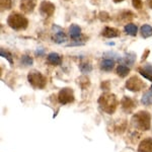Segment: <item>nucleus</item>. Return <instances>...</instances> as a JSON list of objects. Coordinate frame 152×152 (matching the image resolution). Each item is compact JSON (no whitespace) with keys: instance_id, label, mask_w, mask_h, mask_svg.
<instances>
[{"instance_id":"nucleus-8","label":"nucleus","mask_w":152,"mask_h":152,"mask_svg":"<svg viewBox=\"0 0 152 152\" xmlns=\"http://www.w3.org/2000/svg\"><path fill=\"white\" fill-rule=\"evenodd\" d=\"M36 6V3L34 0H20V4H19V7H20V10L24 12V13H31V12L34 11Z\"/></svg>"},{"instance_id":"nucleus-22","label":"nucleus","mask_w":152,"mask_h":152,"mask_svg":"<svg viewBox=\"0 0 152 152\" xmlns=\"http://www.w3.org/2000/svg\"><path fill=\"white\" fill-rule=\"evenodd\" d=\"M21 63H23L24 66H31L34 64V60L31 56L23 55V57H21Z\"/></svg>"},{"instance_id":"nucleus-32","label":"nucleus","mask_w":152,"mask_h":152,"mask_svg":"<svg viewBox=\"0 0 152 152\" xmlns=\"http://www.w3.org/2000/svg\"><path fill=\"white\" fill-rule=\"evenodd\" d=\"M91 3H94V4H99V0H91Z\"/></svg>"},{"instance_id":"nucleus-25","label":"nucleus","mask_w":152,"mask_h":152,"mask_svg":"<svg viewBox=\"0 0 152 152\" xmlns=\"http://www.w3.org/2000/svg\"><path fill=\"white\" fill-rule=\"evenodd\" d=\"M135 59H136V55L133 54V53H131V54H127L126 57H125V61H126L127 64L131 65V64H133V63H134Z\"/></svg>"},{"instance_id":"nucleus-27","label":"nucleus","mask_w":152,"mask_h":152,"mask_svg":"<svg viewBox=\"0 0 152 152\" xmlns=\"http://www.w3.org/2000/svg\"><path fill=\"white\" fill-rule=\"evenodd\" d=\"M1 56L2 57H5L7 60L9 61V63L12 65L13 64V60H12V56H11V54L10 53H8V52H6L5 50H3V49H1Z\"/></svg>"},{"instance_id":"nucleus-26","label":"nucleus","mask_w":152,"mask_h":152,"mask_svg":"<svg viewBox=\"0 0 152 152\" xmlns=\"http://www.w3.org/2000/svg\"><path fill=\"white\" fill-rule=\"evenodd\" d=\"M91 69H92L91 64H89V63H82V64L80 65V70H81L83 73L90 72Z\"/></svg>"},{"instance_id":"nucleus-3","label":"nucleus","mask_w":152,"mask_h":152,"mask_svg":"<svg viewBox=\"0 0 152 152\" xmlns=\"http://www.w3.org/2000/svg\"><path fill=\"white\" fill-rule=\"evenodd\" d=\"M7 23L11 28L15 31H20V29L26 28L28 24V20L18 12H12L10 15L7 18Z\"/></svg>"},{"instance_id":"nucleus-31","label":"nucleus","mask_w":152,"mask_h":152,"mask_svg":"<svg viewBox=\"0 0 152 152\" xmlns=\"http://www.w3.org/2000/svg\"><path fill=\"white\" fill-rule=\"evenodd\" d=\"M148 54H149V50H145V52H144V56H143V58H142V61L145 60V59L147 58V56H148Z\"/></svg>"},{"instance_id":"nucleus-36","label":"nucleus","mask_w":152,"mask_h":152,"mask_svg":"<svg viewBox=\"0 0 152 152\" xmlns=\"http://www.w3.org/2000/svg\"><path fill=\"white\" fill-rule=\"evenodd\" d=\"M65 1H69V0H65Z\"/></svg>"},{"instance_id":"nucleus-28","label":"nucleus","mask_w":152,"mask_h":152,"mask_svg":"<svg viewBox=\"0 0 152 152\" xmlns=\"http://www.w3.org/2000/svg\"><path fill=\"white\" fill-rule=\"evenodd\" d=\"M132 5L136 9H141L143 7V2L142 0H132Z\"/></svg>"},{"instance_id":"nucleus-30","label":"nucleus","mask_w":152,"mask_h":152,"mask_svg":"<svg viewBox=\"0 0 152 152\" xmlns=\"http://www.w3.org/2000/svg\"><path fill=\"white\" fill-rule=\"evenodd\" d=\"M37 55H39V56H42L44 54V49H42V48H39L38 50H37Z\"/></svg>"},{"instance_id":"nucleus-29","label":"nucleus","mask_w":152,"mask_h":152,"mask_svg":"<svg viewBox=\"0 0 152 152\" xmlns=\"http://www.w3.org/2000/svg\"><path fill=\"white\" fill-rule=\"evenodd\" d=\"M100 86H102V88H104V89H107V88H109V87H110V82H109V81L102 82Z\"/></svg>"},{"instance_id":"nucleus-1","label":"nucleus","mask_w":152,"mask_h":152,"mask_svg":"<svg viewBox=\"0 0 152 152\" xmlns=\"http://www.w3.org/2000/svg\"><path fill=\"white\" fill-rule=\"evenodd\" d=\"M99 105L102 112L105 114H114L118 107V99L115 94H104L99 99Z\"/></svg>"},{"instance_id":"nucleus-4","label":"nucleus","mask_w":152,"mask_h":152,"mask_svg":"<svg viewBox=\"0 0 152 152\" xmlns=\"http://www.w3.org/2000/svg\"><path fill=\"white\" fill-rule=\"evenodd\" d=\"M28 80L31 86L35 88H44L46 86V77L37 70H31L28 75Z\"/></svg>"},{"instance_id":"nucleus-12","label":"nucleus","mask_w":152,"mask_h":152,"mask_svg":"<svg viewBox=\"0 0 152 152\" xmlns=\"http://www.w3.org/2000/svg\"><path fill=\"white\" fill-rule=\"evenodd\" d=\"M121 104H122V107H123V110L126 111L127 113H130L135 107V102L128 96L123 97Z\"/></svg>"},{"instance_id":"nucleus-13","label":"nucleus","mask_w":152,"mask_h":152,"mask_svg":"<svg viewBox=\"0 0 152 152\" xmlns=\"http://www.w3.org/2000/svg\"><path fill=\"white\" fill-rule=\"evenodd\" d=\"M138 71L140 72V74L145 77L146 79L151 80L152 81V65H145L144 67L138 68Z\"/></svg>"},{"instance_id":"nucleus-18","label":"nucleus","mask_w":152,"mask_h":152,"mask_svg":"<svg viewBox=\"0 0 152 152\" xmlns=\"http://www.w3.org/2000/svg\"><path fill=\"white\" fill-rule=\"evenodd\" d=\"M141 36L143 38H148V37L152 36V28L148 24H144L141 26Z\"/></svg>"},{"instance_id":"nucleus-16","label":"nucleus","mask_w":152,"mask_h":152,"mask_svg":"<svg viewBox=\"0 0 152 152\" xmlns=\"http://www.w3.org/2000/svg\"><path fill=\"white\" fill-rule=\"evenodd\" d=\"M137 31H138V28L134 23H128L127 26H125V33L128 34L129 36L135 37L137 35Z\"/></svg>"},{"instance_id":"nucleus-17","label":"nucleus","mask_w":152,"mask_h":152,"mask_svg":"<svg viewBox=\"0 0 152 152\" xmlns=\"http://www.w3.org/2000/svg\"><path fill=\"white\" fill-rule=\"evenodd\" d=\"M130 73V69L129 67L125 65H119L117 68V74L120 76V77H126Z\"/></svg>"},{"instance_id":"nucleus-14","label":"nucleus","mask_w":152,"mask_h":152,"mask_svg":"<svg viewBox=\"0 0 152 152\" xmlns=\"http://www.w3.org/2000/svg\"><path fill=\"white\" fill-rule=\"evenodd\" d=\"M47 61L51 65H59L62 62V57L57 53H50L47 57Z\"/></svg>"},{"instance_id":"nucleus-11","label":"nucleus","mask_w":152,"mask_h":152,"mask_svg":"<svg viewBox=\"0 0 152 152\" xmlns=\"http://www.w3.org/2000/svg\"><path fill=\"white\" fill-rule=\"evenodd\" d=\"M69 36L72 40H79L81 36V28L77 24H71L69 28Z\"/></svg>"},{"instance_id":"nucleus-10","label":"nucleus","mask_w":152,"mask_h":152,"mask_svg":"<svg viewBox=\"0 0 152 152\" xmlns=\"http://www.w3.org/2000/svg\"><path fill=\"white\" fill-rule=\"evenodd\" d=\"M102 36L104 38H116V37L120 36V31L119 29L111 28V26H105L104 28V31H102Z\"/></svg>"},{"instance_id":"nucleus-24","label":"nucleus","mask_w":152,"mask_h":152,"mask_svg":"<svg viewBox=\"0 0 152 152\" xmlns=\"http://www.w3.org/2000/svg\"><path fill=\"white\" fill-rule=\"evenodd\" d=\"M99 18L100 21L105 23V21L110 20V14L107 13V11H100L99 14Z\"/></svg>"},{"instance_id":"nucleus-9","label":"nucleus","mask_w":152,"mask_h":152,"mask_svg":"<svg viewBox=\"0 0 152 152\" xmlns=\"http://www.w3.org/2000/svg\"><path fill=\"white\" fill-rule=\"evenodd\" d=\"M138 152H152V139L146 138L139 144Z\"/></svg>"},{"instance_id":"nucleus-5","label":"nucleus","mask_w":152,"mask_h":152,"mask_svg":"<svg viewBox=\"0 0 152 152\" xmlns=\"http://www.w3.org/2000/svg\"><path fill=\"white\" fill-rule=\"evenodd\" d=\"M144 86H145V83L142 81L138 76H132L126 82V88L130 91H140L141 89H143Z\"/></svg>"},{"instance_id":"nucleus-21","label":"nucleus","mask_w":152,"mask_h":152,"mask_svg":"<svg viewBox=\"0 0 152 152\" xmlns=\"http://www.w3.org/2000/svg\"><path fill=\"white\" fill-rule=\"evenodd\" d=\"M120 16H121L122 20L123 21H131L132 18H133V13L131 11L127 10V11H123L120 13Z\"/></svg>"},{"instance_id":"nucleus-23","label":"nucleus","mask_w":152,"mask_h":152,"mask_svg":"<svg viewBox=\"0 0 152 152\" xmlns=\"http://www.w3.org/2000/svg\"><path fill=\"white\" fill-rule=\"evenodd\" d=\"M11 0H0V5H1L2 10H7V9H10L11 7Z\"/></svg>"},{"instance_id":"nucleus-15","label":"nucleus","mask_w":152,"mask_h":152,"mask_svg":"<svg viewBox=\"0 0 152 152\" xmlns=\"http://www.w3.org/2000/svg\"><path fill=\"white\" fill-rule=\"evenodd\" d=\"M115 66V62L112 59H104L100 62V69L104 71H111Z\"/></svg>"},{"instance_id":"nucleus-33","label":"nucleus","mask_w":152,"mask_h":152,"mask_svg":"<svg viewBox=\"0 0 152 152\" xmlns=\"http://www.w3.org/2000/svg\"><path fill=\"white\" fill-rule=\"evenodd\" d=\"M148 5L150 8H152V0H148Z\"/></svg>"},{"instance_id":"nucleus-35","label":"nucleus","mask_w":152,"mask_h":152,"mask_svg":"<svg viewBox=\"0 0 152 152\" xmlns=\"http://www.w3.org/2000/svg\"><path fill=\"white\" fill-rule=\"evenodd\" d=\"M150 90H151V91H152V85H151V87H150Z\"/></svg>"},{"instance_id":"nucleus-34","label":"nucleus","mask_w":152,"mask_h":152,"mask_svg":"<svg viewBox=\"0 0 152 152\" xmlns=\"http://www.w3.org/2000/svg\"><path fill=\"white\" fill-rule=\"evenodd\" d=\"M113 1H114V2H115V3H120V2L124 1V0H113Z\"/></svg>"},{"instance_id":"nucleus-2","label":"nucleus","mask_w":152,"mask_h":152,"mask_svg":"<svg viewBox=\"0 0 152 152\" xmlns=\"http://www.w3.org/2000/svg\"><path fill=\"white\" fill-rule=\"evenodd\" d=\"M132 125L135 129L147 131L151 126V116L146 111H140L132 117Z\"/></svg>"},{"instance_id":"nucleus-20","label":"nucleus","mask_w":152,"mask_h":152,"mask_svg":"<svg viewBox=\"0 0 152 152\" xmlns=\"http://www.w3.org/2000/svg\"><path fill=\"white\" fill-rule=\"evenodd\" d=\"M66 40H67V39H66V36H65V34L62 31V29H61V31H59L58 33L56 34V36L54 37V41H55L56 43H58V44L64 43Z\"/></svg>"},{"instance_id":"nucleus-7","label":"nucleus","mask_w":152,"mask_h":152,"mask_svg":"<svg viewBox=\"0 0 152 152\" xmlns=\"http://www.w3.org/2000/svg\"><path fill=\"white\" fill-rule=\"evenodd\" d=\"M40 11L42 14L47 16H52L55 12V5L50 1H42L40 5Z\"/></svg>"},{"instance_id":"nucleus-19","label":"nucleus","mask_w":152,"mask_h":152,"mask_svg":"<svg viewBox=\"0 0 152 152\" xmlns=\"http://www.w3.org/2000/svg\"><path fill=\"white\" fill-rule=\"evenodd\" d=\"M142 104L144 105H149L152 104V91H147L143 94L141 99Z\"/></svg>"},{"instance_id":"nucleus-6","label":"nucleus","mask_w":152,"mask_h":152,"mask_svg":"<svg viewBox=\"0 0 152 152\" xmlns=\"http://www.w3.org/2000/svg\"><path fill=\"white\" fill-rule=\"evenodd\" d=\"M58 100L61 104H70L74 100V94L73 90L69 87H65L59 91Z\"/></svg>"}]
</instances>
